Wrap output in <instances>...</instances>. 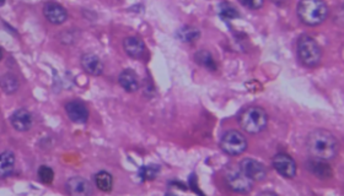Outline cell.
Here are the masks:
<instances>
[{"mask_svg":"<svg viewBox=\"0 0 344 196\" xmlns=\"http://www.w3.org/2000/svg\"><path fill=\"white\" fill-rule=\"evenodd\" d=\"M225 179L229 188L235 192L246 194V192H250L251 189H252L253 182L240 168H229L228 172H226Z\"/></svg>","mask_w":344,"mask_h":196,"instance_id":"obj_6","label":"cell"},{"mask_svg":"<svg viewBox=\"0 0 344 196\" xmlns=\"http://www.w3.org/2000/svg\"><path fill=\"white\" fill-rule=\"evenodd\" d=\"M38 179L41 180L43 184H52L54 179V172L51 167L42 166L38 169Z\"/></svg>","mask_w":344,"mask_h":196,"instance_id":"obj_22","label":"cell"},{"mask_svg":"<svg viewBox=\"0 0 344 196\" xmlns=\"http://www.w3.org/2000/svg\"><path fill=\"white\" fill-rule=\"evenodd\" d=\"M297 58L300 63L306 68H316L321 63L322 51L321 47L314 37L302 35L296 42Z\"/></svg>","mask_w":344,"mask_h":196,"instance_id":"obj_3","label":"cell"},{"mask_svg":"<svg viewBox=\"0 0 344 196\" xmlns=\"http://www.w3.org/2000/svg\"><path fill=\"white\" fill-rule=\"evenodd\" d=\"M306 147L310 156L322 161H332L339 154V142L332 133L316 129L309 134Z\"/></svg>","mask_w":344,"mask_h":196,"instance_id":"obj_1","label":"cell"},{"mask_svg":"<svg viewBox=\"0 0 344 196\" xmlns=\"http://www.w3.org/2000/svg\"><path fill=\"white\" fill-rule=\"evenodd\" d=\"M159 166H149V167H143L140 169V177L144 180H150L154 179L156 177L157 172H159Z\"/></svg>","mask_w":344,"mask_h":196,"instance_id":"obj_24","label":"cell"},{"mask_svg":"<svg viewBox=\"0 0 344 196\" xmlns=\"http://www.w3.org/2000/svg\"><path fill=\"white\" fill-rule=\"evenodd\" d=\"M15 155L11 151H5L0 155V178H6L14 172Z\"/></svg>","mask_w":344,"mask_h":196,"instance_id":"obj_17","label":"cell"},{"mask_svg":"<svg viewBox=\"0 0 344 196\" xmlns=\"http://www.w3.org/2000/svg\"><path fill=\"white\" fill-rule=\"evenodd\" d=\"M238 123L246 133L258 134L268 125V114L261 107H249L238 117Z\"/></svg>","mask_w":344,"mask_h":196,"instance_id":"obj_4","label":"cell"},{"mask_svg":"<svg viewBox=\"0 0 344 196\" xmlns=\"http://www.w3.org/2000/svg\"><path fill=\"white\" fill-rule=\"evenodd\" d=\"M66 112L69 119L74 123L84 124L89 119V111L80 101H71L66 105Z\"/></svg>","mask_w":344,"mask_h":196,"instance_id":"obj_12","label":"cell"},{"mask_svg":"<svg viewBox=\"0 0 344 196\" xmlns=\"http://www.w3.org/2000/svg\"><path fill=\"white\" fill-rule=\"evenodd\" d=\"M119 85L126 90L127 92H135L139 89L138 75L131 69H127L120 73L118 77Z\"/></svg>","mask_w":344,"mask_h":196,"instance_id":"obj_16","label":"cell"},{"mask_svg":"<svg viewBox=\"0 0 344 196\" xmlns=\"http://www.w3.org/2000/svg\"><path fill=\"white\" fill-rule=\"evenodd\" d=\"M194 59L199 65L206 68L208 70L215 71L216 70V63L214 60L212 53L206 51V49H202V51H198L196 54H194Z\"/></svg>","mask_w":344,"mask_h":196,"instance_id":"obj_18","label":"cell"},{"mask_svg":"<svg viewBox=\"0 0 344 196\" xmlns=\"http://www.w3.org/2000/svg\"><path fill=\"white\" fill-rule=\"evenodd\" d=\"M306 164H308V169L310 172L317 177V178L327 179L332 177V169H331V167L326 163V161L312 158V160L308 161V163Z\"/></svg>","mask_w":344,"mask_h":196,"instance_id":"obj_15","label":"cell"},{"mask_svg":"<svg viewBox=\"0 0 344 196\" xmlns=\"http://www.w3.org/2000/svg\"><path fill=\"white\" fill-rule=\"evenodd\" d=\"M11 125L17 132H27L32 127V114L26 110H17L10 117Z\"/></svg>","mask_w":344,"mask_h":196,"instance_id":"obj_13","label":"cell"},{"mask_svg":"<svg viewBox=\"0 0 344 196\" xmlns=\"http://www.w3.org/2000/svg\"><path fill=\"white\" fill-rule=\"evenodd\" d=\"M43 15L51 24L62 25L67 21L68 12L64 6L55 2H48L43 6Z\"/></svg>","mask_w":344,"mask_h":196,"instance_id":"obj_9","label":"cell"},{"mask_svg":"<svg viewBox=\"0 0 344 196\" xmlns=\"http://www.w3.org/2000/svg\"><path fill=\"white\" fill-rule=\"evenodd\" d=\"M123 49L133 59H139L145 54V45L139 37H127L123 40Z\"/></svg>","mask_w":344,"mask_h":196,"instance_id":"obj_14","label":"cell"},{"mask_svg":"<svg viewBox=\"0 0 344 196\" xmlns=\"http://www.w3.org/2000/svg\"><path fill=\"white\" fill-rule=\"evenodd\" d=\"M67 192L73 196H89L92 194V186L86 179L82 177L70 178L66 184Z\"/></svg>","mask_w":344,"mask_h":196,"instance_id":"obj_11","label":"cell"},{"mask_svg":"<svg viewBox=\"0 0 344 196\" xmlns=\"http://www.w3.org/2000/svg\"><path fill=\"white\" fill-rule=\"evenodd\" d=\"M238 2L245 8H249L251 10H258L265 4V0H238Z\"/></svg>","mask_w":344,"mask_h":196,"instance_id":"obj_25","label":"cell"},{"mask_svg":"<svg viewBox=\"0 0 344 196\" xmlns=\"http://www.w3.org/2000/svg\"><path fill=\"white\" fill-rule=\"evenodd\" d=\"M220 15L224 18H234L238 16V12L231 4L222 3L221 6H220Z\"/></svg>","mask_w":344,"mask_h":196,"instance_id":"obj_23","label":"cell"},{"mask_svg":"<svg viewBox=\"0 0 344 196\" xmlns=\"http://www.w3.org/2000/svg\"><path fill=\"white\" fill-rule=\"evenodd\" d=\"M5 4V0H0V6H3Z\"/></svg>","mask_w":344,"mask_h":196,"instance_id":"obj_27","label":"cell"},{"mask_svg":"<svg viewBox=\"0 0 344 196\" xmlns=\"http://www.w3.org/2000/svg\"><path fill=\"white\" fill-rule=\"evenodd\" d=\"M242 172L246 174L252 182H262L267 178V169L261 162L252 160V158H245L238 164Z\"/></svg>","mask_w":344,"mask_h":196,"instance_id":"obj_7","label":"cell"},{"mask_svg":"<svg viewBox=\"0 0 344 196\" xmlns=\"http://www.w3.org/2000/svg\"><path fill=\"white\" fill-rule=\"evenodd\" d=\"M3 59V52H2V48H0V60Z\"/></svg>","mask_w":344,"mask_h":196,"instance_id":"obj_28","label":"cell"},{"mask_svg":"<svg viewBox=\"0 0 344 196\" xmlns=\"http://www.w3.org/2000/svg\"><path fill=\"white\" fill-rule=\"evenodd\" d=\"M274 169L283 176L284 178H294L296 176V163L295 161L287 154H278L272 161Z\"/></svg>","mask_w":344,"mask_h":196,"instance_id":"obj_8","label":"cell"},{"mask_svg":"<svg viewBox=\"0 0 344 196\" xmlns=\"http://www.w3.org/2000/svg\"><path fill=\"white\" fill-rule=\"evenodd\" d=\"M80 64L85 73L92 76H100L104 73V63L94 53H85L80 59Z\"/></svg>","mask_w":344,"mask_h":196,"instance_id":"obj_10","label":"cell"},{"mask_svg":"<svg viewBox=\"0 0 344 196\" xmlns=\"http://www.w3.org/2000/svg\"><path fill=\"white\" fill-rule=\"evenodd\" d=\"M0 89L8 95H12L17 91L18 89V80L14 74H5L0 79Z\"/></svg>","mask_w":344,"mask_h":196,"instance_id":"obj_20","label":"cell"},{"mask_svg":"<svg viewBox=\"0 0 344 196\" xmlns=\"http://www.w3.org/2000/svg\"><path fill=\"white\" fill-rule=\"evenodd\" d=\"M220 147L226 155L238 156L247 150V140L237 130H229L220 140Z\"/></svg>","mask_w":344,"mask_h":196,"instance_id":"obj_5","label":"cell"},{"mask_svg":"<svg viewBox=\"0 0 344 196\" xmlns=\"http://www.w3.org/2000/svg\"><path fill=\"white\" fill-rule=\"evenodd\" d=\"M272 3H273V4L275 5H283L285 2H287V0H271Z\"/></svg>","mask_w":344,"mask_h":196,"instance_id":"obj_26","label":"cell"},{"mask_svg":"<svg viewBox=\"0 0 344 196\" xmlns=\"http://www.w3.org/2000/svg\"><path fill=\"white\" fill-rule=\"evenodd\" d=\"M95 184L98 189H100L101 191H104V192L111 191L113 188L112 176H111V174L108 172H105V170H102V172L97 173L95 176Z\"/></svg>","mask_w":344,"mask_h":196,"instance_id":"obj_19","label":"cell"},{"mask_svg":"<svg viewBox=\"0 0 344 196\" xmlns=\"http://www.w3.org/2000/svg\"><path fill=\"white\" fill-rule=\"evenodd\" d=\"M297 16L308 26H318L325 23L330 9L325 0H300L296 8Z\"/></svg>","mask_w":344,"mask_h":196,"instance_id":"obj_2","label":"cell"},{"mask_svg":"<svg viewBox=\"0 0 344 196\" xmlns=\"http://www.w3.org/2000/svg\"><path fill=\"white\" fill-rule=\"evenodd\" d=\"M200 36V32L198 31V29H194V27H191V26H185V27H181L177 31V37L179 39L182 40V42H194V40L199 38Z\"/></svg>","mask_w":344,"mask_h":196,"instance_id":"obj_21","label":"cell"}]
</instances>
